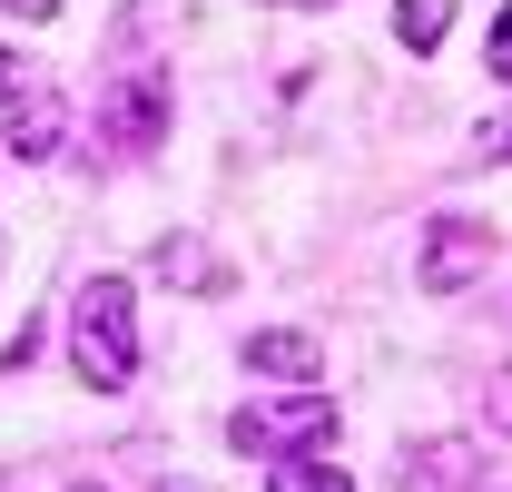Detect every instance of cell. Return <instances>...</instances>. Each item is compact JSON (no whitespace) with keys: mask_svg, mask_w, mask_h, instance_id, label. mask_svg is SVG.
Masks as SVG:
<instances>
[{"mask_svg":"<svg viewBox=\"0 0 512 492\" xmlns=\"http://www.w3.org/2000/svg\"><path fill=\"white\" fill-rule=\"evenodd\" d=\"M69 365L99 394H119L138 374V296H128V276H89L79 286V306H69Z\"/></svg>","mask_w":512,"mask_h":492,"instance_id":"1","label":"cell"},{"mask_svg":"<svg viewBox=\"0 0 512 492\" xmlns=\"http://www.w3.org/2000/svg\"><path fill=\"white\" fill-rule=\"evenodd\" d=\"M325 433H335V394H286V404H247V414H227V443L256 453V463H296V453H316Z\"/></svg>","mask_w":512,"mask_h":492,"instance_id":"2","label":"cell"},{"mask_svg":"<svg viewBox=\"0 0 512 492\" xmlns=\"http://www.w3.org/2000/svg\"><path fill=\"white\" fill-rule=\"evenodd\" d=\"M483 266H493V227L483 217H434L424 227V256H414V286L424 296H463Z\"/></svg>","mask_w":512,"mask_h":492,"instance_id":"3","label":"cell"},{"mask_svg":"<svg viewBox=\"0 0 512 492\" xmlns=\"http://www.w3.org/2000/svg\"><path fill=\"white\" fill-rule=\"evenodd\" d=\"M99 138L109 148H158L168 138V69H128L119 89L99 99Z\"/></svg>","mask_w":512,"mask_h":492,"instance_id":"4","label":"cell"},{"mask_svg":"<svg viewBox=\"0 0 512 492\" xmlns=\"http://www.w3.org/2000/svg\"><path fill=\"white\" fill-rule=\"evenodd\" d=\"M0 128H10V148H20V158H60V138H69V119H60V99H50V89L10 99V109H0Z\"/></svg>","mask_w":512,"mask_h":492,"instance_id":"5","label":"cell"},{"mask_svg":"<svg viewBox=\"0 0 512 492\" xmlns=\"http://www.w3.org/2000/svg\"><path fill=\"white\" fill-rule=\"evenodd\" d=\"M247 365L256 374H276V384H306V394H316V335H286V325H266V335H247Z\"/></svg>","mask_w":512,"mask_h":492,"instance_id":"6","label":"cell"},{"mask_svg":"<svg viewBox=\"0 0 512 492\" xmlns=\"http://www.w3.org/2000/svg\"><path fill=\"white\" fill-rule=\"evenodd\" d=\"M444 30H453V0H394V40L424 60V50H444Z\"/></svg>","mask_w":512,"mask_h":492,"instance_id":"7","label":"cell"},{"mask_svg":"<svg viewBox=\"0 0 512 492\" xmlns=\"http://www.w3.org/2000/svg\"><path fill=\"white\" fill-rule=\"evenodd\" d=\"M404 483H424V492H463V483H473V453H463V443H424V453L404 463Z\"/></svg>","mask_w":512,"mask_h":492,"instance_id":"8","label":"cell"},{"mask_svg":"<svg viewBox=\"0 0 512 492\" xmlns=\"http://www.w3.org/2000/svg\"><path fill=\"white\" fill-rule=\"evenodd\" d=\"M266 492H355V473H345V463H325V453H296V463H276V473H266Z\"/></svg>","mask_w":512,"mask_h":492,"instance_id":"9","label":"cell"},{"mask_svg":"<svg viewBox=\"0 0 512 492\" xmlns=\"http://www.w3.org/2000/svg\"><path fill=\"white\" fill-rule=\"evenodd\" d=\"M158 276H188V286H207V276H217V266H207V256H197L188 237H168V246H158Z\"/></svg>","mask_w":512,"mask_h":492,"instance_id":"10","label":"cell"},{"mask_svg":"<svg viewBox=\"0 0 512 492\" xmlns=\"http://www.w3.org/2000/svg\"><path fill=\"white\" fill-rule=\"evenodd\" d=\"M483 69H493V79H512V10L483 30Z\"/></svg>","mask_w":512,"mask_h":492,"instance_id":"11","label":"cell"},{"mask_svg":"<svg viewBox=\"0 0 512 492\" xmlns=\"http://www.w3.org/2000/svg\"><path fill=\"white\" fill-rule=\"evenodd\" d=\"M30 89H40L30 60H20V50H0V109H10V99H30Z\"/></svg>","mask_w":512,"mask_h":492,"instance_id":"12","label":"cell"},{"mask_svg":"<svg viewBox=\"0 0 512 492\" xmlns=\"http://www.w3.org/2000/svg\"><path fill=\"white\" fill-rule=\"evenodd\" d=\"M483 414H493V433H512V365L493 374V394H483Z\"/></svg>","mask_w":512,"mask_h":492,"instance_id":"13","label":"cell"},{"mask_svg":"<svg viewBox=\"0 0 512 492\" xmlns=\"http://www.w3.org/2000/svg\"><path fill=\"white\" fill-rule=\"evenodd\" d=\"M10 10H20V20H50V10H60V0H10Z\"/></svg>","mask_w":512,"mask_h":492,"instance_id":"14","label":"cell"},{"mask_svg":"<svg viewBox=\"0 0 512 492\" xmlns=\"http://www.w3.org/2000/svg\"><path fill=\"white\" fill-rule=\"evenodd\" d=\"M296 10H325V0H296Z\"/></svg>","mask_w":512,"mask_h":492,"instance_id":"15","label":"cell"}]
</instances>
